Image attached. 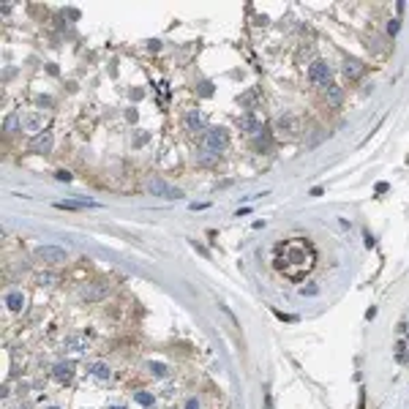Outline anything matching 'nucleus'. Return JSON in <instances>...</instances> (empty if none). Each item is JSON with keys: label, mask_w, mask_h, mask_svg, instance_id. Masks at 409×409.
Masks as SVG:
<instances>
[{"label": "nucleus", "mask_w": 409, "mask_h": 409, "mask_svg": "<svg viewBox=\"0 0 409 409\" xmlns=\"http://www.w3.org/2000/svg\"><path fill=\"white\" fill-rule=\"evenodd\" d=\"M275 268L289 278H303L311 268H314V248L308 240H286L275 248Z\"/></svg>", "instance_id": "obj_1"}, {"label": "nucleus", "mask_w": 409, "mask_h": 409, "mask_svg": "<svg viewBox=\"0 0 409 409\" xmlns=\"http://www.w3.org/2000/svg\"><path fill=\"white\" fill-rule=\"evenodd\" d=\"M227 145H229V131L224 129V126L210 129L207 134H204V139H202V150H213V153H221Z\"/></svg>", "instance_id": "obj_2"}, {"label": "nucleus", "mask_w": 409, "mask_h": 409, "mask_svg": "<svg viewBox=\"0 0 409 409\" xmlns=\"http://www.w3.org/2000/svg\"><path fill=\"white\" fill-rule=\"evenodd\" d=\"M308 82L311 85H316V88H330V66H327V60H314L308 68Z\"/></svg>", "instance_id": "obj_3"}, {"label": "nucleus", "mask_w": 409, "mask_h": 409, "mask_svg": "<svg viewBox=\"0 0 409 409\" xmlns=\"http://www.w3.org/2000/svg\"><path fill=\"white\" fill-rule=\"evenodd\" d=\"M35 257L49 262V265H60V262H66L68 254H66L60 245H38V248H35Z\"/></svg>", "instance_id": "obj_4"}, {"label": "nucleus", "mask_w": 409, "mask_h": 409, "mask_svg": "<svg viewBox=\"0 0 409 409\" xmlns=\"http://www.w3.org/2000/svg\"><path fill=\"white\" fill-rule=\"evenodd\" d=\"M341 71H344V79L357 82L363 74H366V63H363V60H357V58H346L344 63H341Z\"/></svg>", "instance_id": "obj_5"}, {"label": "nucleus", "mask_w": 409, "mask_h": 409, "mask_svg": "<svg viewBox=\"0 0 409 409\" xmlns=\"http://www.w3.org/2000/svg\"><path fill=\"white\" fill-rule=\"evenodd\" d=\"M325 104L333 106V109L344 104V88H339V85H330V88L325 90Z\"/></svg>", "instance_id": "obj_6"}, {"label": "nucleus", "mask_w": 409, "mask_h": 409, "mask_svg": "<svg viewBox=\"0 0 409 409\" xmlns=\"http://www.w3.org/2000/svg\"><path fill=\"white\" fill-rule=\"evenodd\" d=\"M55 379H60L63 385H68L71 379H74V363H58V366L52 368Z\"/></svg>", "instance_id": "obj_7"}, {"label": "nucleus", "mask_w": 409, "mask_h": 409, "mask_svg": "<svg viewBox=\"0 0 409 409\" xmlns=\"http://www.w3.org/2000/svg\"><path fill=\"white\" fill-rule=\"evenodd\" d=\"M238 126H240L243 131H251V134H262V126H259L257 115H251V112L240 117V120H238Z\"/></svg>", "instance_id": "obj_8"}, {"label": "nucleus", "mask_w": 409, "mask_h": 409, "mask_svg": "<svg viewBox=\"0 0 409 409\" xmlns=\"http://www.w3.org/2000/svg\"><path fill=\"white\" fill-rule=\"evenodd\" d=\"M58 210H79V207H99V202L93 199H76V202H55Z\"/></svg>", "instance_id": "obj_9"}, {"label": "nucleus", "mask_w": 409, "mask_h": 409, "mask_svg": "<svg viewBox=\"0 0 409 409\" xmlns=\"http://www.w3.org/2000/svg\"><path fill=\"white\" fill-rule=\"evenodd\" d=\"M49 147H52V134H44L41 136H35V139H30V150H35V153H47Z\"/></svg>", "instance_id": "obj_10"}, {"label": "nucleus", "mask_w": 409, "mask_h": 409, "mask_svg": "<svg viewBox=\"0 0 409 409\" xmlns=\"http://www.w3.org/2000/svg\"><path fill=\"white\" fill-rule=\"evenodd\" d=\"M186 126H188L191 131L204 129V117H202V112H188V115H186Z\"/></svg>", "instance_id": "obj_11"}, {"label": "nucleus", "mask_w": 409, "mask_h": 409, "mask_svg": "<svg viewBox=\"0 0 409 409\" xmlns=\"http://www.w3.org/2000/svg\"><path fill=\"white\" fill-rule=\"evenodd\" d=\"M6 306H8L11 311H17V314H19V311H22V306H25V298H22L19 292H8V295H6Z\"/></svg>", "instance_id": "obj_12"}, {"label": "nucleus", "mask_w": 409, "mask_h": 409, "mask_svg": "<svg viewBox=\"0 0 409 409\" xmlns=\"http://www.w3.org/2000/svg\"><path fill=\"white\" fill-rule=\"evenodd\" d=\"M257 99H259V90H248V93H243V96L238 99V104H240V106H245V109H251Z\"/></svg>", "instance_id": "obj_13"}, {"label": "nucleus", "mask_w": 409, "mask_h": 409, "mask_svg": "<svg viewBox=\"0 0 409 409\" xmlns=\"http://www.w3.org/2000/svg\"><path fill=\"white\" fill-rule=\"evenodd\" d=\"M199 164H202V167H216V164H218V153L202 150V153H199Z\"/></svg>", "instance_id": "obj_14"}, {"label": "nucleus", "mask_w": 409, "mask_h": 409, "mask_svg": "<svg viewBox=\"0 0 409 409\" xmlns=\"http://www.w3.org/2000/svg\"><path fill=\"white\" fill-rule=\"evenodd\" d=\"M93 374L99 376V379H106V376H109V366H104V363H93Z\"/></svg>", "instance_id": "obj_15"}, {"label": "nucleus", "mask_w": 409, "mask_h": 409, "mask_svg": "<svg viewBox=\"0 0 409 409\" xmlns=\"http://www.w3.org/2000/svg\"><path fill=\"white\" fill-rule=\"evenodd\" d=\"M25 123H28L30 131H38L41 129V117L38 115H28V117H25Z\"/></svg>", "instance_id": "obj_16"}, {"label": "nucleus", "mask_w": 409, "mask_h": 409, "mask_svg": "<svg viewBox=\"0 0 409 409\" xmlns=\"http://www.w3.org/2000/svg\"><path fill=\"white\" fill-rule=\"evenodd\" d=\"M136 401H139L142 407H153V396H150V393H145V390L136 393Z\"/></svg>", "instance_id": "obj_17"}, {"label": "nucleus", "mask_w": 409, "mask_h": 409, "mask_svg": "<svg viewBox=\"0 0 409 409\" xmlns=\"http://www.w3.org/2000/svg\"><path fill=\"white\" fill-rule=\"evenodd\" d=\"M398 28H401V19H390V25H387V35H396Z\"/></svg>", "instance_id": "obj_18"}, {"label": "nucleus", "mask_w": 409, "mask_h": 409, "mask_svg": "<svg viewBox=\"0 0 409 409\" xmlns=\"http://www.w3.org/2000/svg\"><path fill=\"white\" fill-rule=\"evenodd\" d=\"M150 371H153L156 376H164V374H167V368H164L161 363H153V366H150Z\"/></svg>", "instance_id": "obj_19"}, {"label": "nucleus", "mask_w": 409, "mask_h": 409, "mask_svg": "<svg viewBox=\"0 0 409 409\" xmlns=\"http://www.w3.org/2000/svg\"><path fill=\"white\" fill-rule=\"evenodd\" d=\"M199 93L202 96H213V88L207 85V82H202V85H199Z\"/></svg>", "instance_id": "obj_20"}, {"label": "nucleus", "mask_w": 409, "mask_h": 409, "mask_svg": "<svg viewBox=\"0 0 409 409\" xmlns=\"http://www.w3.org/2000/svg\"><path fill=\"white\" fill-rule=\"evenodd\" d=\"M186 409H199V401H197V398H191V401H186Z\"/></svg>", "instance_id": "obj_21"}, {"label": "nucleus", "mask_w": 409, "mask_h": 409, "mask_svg": "<svg viewBox=\"0 0 409 409\" xmlns=\"http://www.w3.org/2000/svg\"><path fill=\"white\" fill-rule=\"evenodd\" d=\"M68 19H79V11H76V8H68Z\"/></svg>", "instance_id": "obj_22"}, {"label": "nucleus", "mask_w": 409, "mask_h": 409, "mask_svg": "<svg viewBox=\"0 0 409 409\" xmlns=\"http://www.w3.org/2000/svg\"><path fill=\"white\" fill-rule=\"evenodd\" d=\"M109 409H123V407H109Z\"/></svg>", "instance_id": "obj_23"}, {"label": "nucleus", "mask_w": 409, "mask_h": 409, "mask_svg": "<svg viewBox=\"0 0 409 409\" xmlns=\"http://www.w3.org/2000/svg\"><path fill=\"white\" fill-rule=\"evenodd\" d=\"M49 409H58V407H49Z\"/></svg>", "instance_id": "obj_24"}, {"label": "nucleus", "mask_w": 409, "mask_h": 409, "mask_svg": "<svg viewBox=\"0 0 409 409\" xmlns=\"http://www.w3.org/2000/svg\"><path fill=\"white\" fill-rule=\"evenodd\" d=\"M407 346H409V341H407Z\"/></svg>", "instance_id": "obj_25"}]
</instances>
